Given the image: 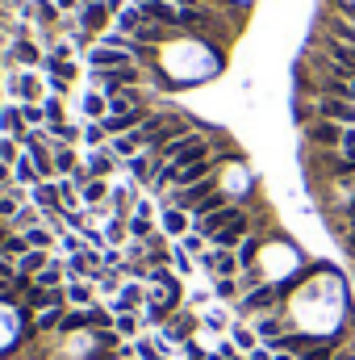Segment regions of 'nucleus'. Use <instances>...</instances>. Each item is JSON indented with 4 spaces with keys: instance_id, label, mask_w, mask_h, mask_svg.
<instances>
[{
    "instance_id": "obj_1",
    "label": "nucleus",
    "mask_w": 355,
    "mask_h": 360,
    "mask_svg": "<svg viewBox=\"0 0 355 360\" xmlns=\"http://www.w3.org/2000/svg\"><path fill=\"white\" fill-rule=\"evenodd\" d=\"M343 130H347V126H339V122L314 117V122L305 126V143H309L314 151H339V143H343Z\"/></svg>"
},
{
    "instance_id": "obj_2",
    "label": "nucleus",
    "mask_w": 355,
    "mask_h": 360,
    "mask_svg": "<svg viewBox=\"0 0 355 360\" xmlns=\"http://www.w3.org/2000/svg\"><path fill=\"white\" fill-rule=\"evenodd\" d=\"M314 113L326 117V122H339V126H355V105L343 96H314Z\"/></svg>"
},
{
    "instance_id": "obj_3",
    "label": "nucleus",
    "mask_w": 355,
    "mask_h": 360,
    "mask_svg": "<svg viewBox=\"0 0 355 360\" xmlns=\"http://www.w3.org/2000/svg\"><path fill=\"white\" fill-rule=\"evenodd\" d=\"M192 327H196V319L188 314V310H176L172 319H168V327L159 331V344L168 348V344H184L188 335H192Z\"/></svg>"
},
{
    "instance_id": "obj_4",
    "label": "nucleus",
    "mask_w": 355,
    "mask_h": 360,
    "mask_svg": "<svg viewBox=\"0 0 355 360\" xmlns=\"http://www.w3.org/2000/svg\"><path fill=\"white\" fill-rule=\"evenodd\" d=\"M109 4L105 0H84L80 4V30H88V34H105V25H109Z\"/></svg>"
},
{
    "instance_id": "obj_5",
    "label": "nucleus",
    "mask_w": 355,
    "mask_h": 360,
    "mask_svg": "<svg viewBox=\"0 0 355 360\" xmlns=\"http://www.w3.org/2000/svg\"><path fill=\"white\" fill-rule=\"evenodd\" d=\"M88 63H92V72H113V68H126L134 59H130V51H117V46H92Z\"/></svg>"
},
{
    "instance_id": "obj_6",
    "label": "nucleus",
    "mask_w": 355,
    "mask_h": 360,
    "mask_svg": "<svg viewBox=\"0 0 355 360\" xmlns=\"http://www.w3.org/2000/svg\"><path fill=\"white\" fill-rule=\"evenodd\" d=\"M147 297H151V293H147L142 285H121V289H117V302H113V314H138V310L147 306Z\"/></svg>"
},
{
    "instance_id": "obj_7",
    "label": "nucleus",
    "mask_w": 355,
    "mask_h": 360,
    "mask_svg": "<svg viewBox=\"0 0 355 360\" xmlns=\"http://www.w3.org/2000/svg\"><path fill=\"white\" fill-rule=\"evenodd\" d=\"M29 201H34L38 210H59V205H63V193H59V184L42 180L38 188H29Z\"/></svg>"
},
{
    "instance_id": "obj_8",
    "label": "nucleus",
    "mask_w": 355,
    "mask_h": 360,
    "mask_svg": "<svg viewBox=\"0 0 355 360\" xmlns=\"http://www.w3.org/2000/svg\"><path fill=\"white\" fill-rule=\"evenodd\" d=\"M230 344H234L243 356H251V352L260 348V335H255V327H251V323H234V327H230Z\"/></svg>"
},
{
    "instance_id": "obj_9",
    "label": "nucleus",
    "mask_w": 355,
    "mask_h": 360,
    "mask_svg": "<svg viewBox=\"0 0 355 360\" xmlns=\"http://www.w3.org/2000/svg\"><path fill=\"white\" fill-rule=\"evenodd\" d=\"M0 130L8 134V139H21L29 126H25V117H21V105H4L0 109Z\"/></svg>"
},
{
    "instance_id": "obj_10",
    "label": "nucleus",
    "mask_w": 355,
    "mask_h": 360,
    "mask_svg": "<svg viewBox=\"0 0 355 360\" xmlns=\"http://www.w3.org/2000/svg\"><path fill=\"white\" fill-rule=\"evenodd\" d=\"M117 164H121V160H117V155H113V151L105 147V151L88 155V164H84V168H88V176H92V180H105L109 172H113V168H117Z\"/></svg>"
},
{
    "instance_id": "obj_11",
    "label": "nucleus",
    "mask_w": 355,
    "mask_h": 360,
    "mask_svg": "<svg viewBox=\"0 0 355 360\" xmlns=\"http://www.w3.org/2000/svg\"><path fill=\"white\" fill-rule=\"evenodd\" d=\"M13 63H21V68H34V63H46V59H42L38 42H29V38H17V42H13Z\"/></svg>"
},
{
    "instance_id": "obj_12",
    "label": "nucleus",
    "mask_w": 355,
    "mask_h": 360,
    "mask_svg": "<svg viewBox=\"0 0 355 360\" xmlns=\"http://www.w3.org/2000/svg\"><path fill=\"white\" fill-rule=\"evenodd\" d=\"M13 180H17L21 188H38V184H42V172L34 168V160H29V155H21V160L13 164Z\"/></svg>"
},
{
    "instance_id": "obj_13",
    "label": "nucleus",
    "mask_w": 355,
    "mask_h": 360,
    "mask_svg": "<svg viewBox=\"0 0 355 360\" xmlns=\"http://www.w3.org/2000/svg\"><path fill=\"white\" fill-rule=\"evenodd\" d=\"M188 222H192V214H184V210H172V205H163V235H188Z\"/></svg>"
},
{
    "instance_id": "obj_14",
    "label": "nucleus",
    "mask_w": 355,
    "mask_h": 360,
    "mask_svg": "<svg viewBox=\"0 0 355 360\" xmlns=\"http://www.w3.org/2000/svg\"><path fill=\"white\" fill-rule=\"evenodd\" d=\"M8 226L25 235V231H34V226H42V210H38V205H21V210H17V218H13Z\"/></svg>"
},
{
    "instance_id": "obj_15",
    "label": "nucleus",
    "mask_w": 355,
    "mask_h": 360,
    "mask_svg": "<svg viewBox=\"0 0 355 360\" xmlns=\"http://www.w3.org/2000/svg\"><path fill=\"white\" fill-rule=\"evenodd\" d=\"M46 264H51V256H46V252H38V248H29V252L17 260V272H25V276H38Z\"/></svg>"
},
{
    "instance_id": "obj_16",
    "label": "nucleus",
    "mask_w": 355,
    "mask_h": 360,
    "mask_svg": "<svg viewBox=\"0 0 355 360\" xmlns=\"http://www.w3.org/2000/svg\"><path fill=\"white\" fill-rule=\"evenodd\" d=\"M138 25H142V13H138V4H130V8H121V13H117V34L134 38V34H138Z\"/></svg>"
},
{
    "instance_id": "obj_17",
    "label": "nucleus",
    "mask_w": 355,
    "mask_h": 360,
    "mask_svg": "<svg viewBox=\"0 0 355 360\" xmlns=\"http://www.w3.org/2000/svg\"><path fill=\"white\" fill-rule=\"evenodd\" d=\"M213 297H222V302H239V297H243L239 276H213Z\"/></svg>"
},
{
    "instance_id": "obj_18",
    "label": "nucleus",
    "mask_w": 355,
    "mask_h": 360,
    "mask_svg": "<svg viewBox=\"0 0 355 360\" xmlns=\"http://www.w3.org/2000/svg\"><path fill=\"white\" fill-rule=\"evenodd\" d=\"M13 92L21 96V105H29V101L42 96V84H38V76H17V80H13Z\"/></svg>"
},
{
    "instance_id": "obj_19",
    "label": "nucleus",
    "mask_w": 355,
    "mask_h": 360,
    "mask_svg": "<svg viewBox=\"0 0 355 360\" xmlns=\"http://www.w3.org/2000/svg\"><path fill=\"white\" fill-rule=\"evenodd\" d=\"M51 151H55V172H67V176H72V172L80 168L72 147H63V143H51Z\"/></svg>"
},
{
    "instance_id": "obj_20",
    "label": "nucleus",
    "mask_w": 355,
    "mask_h": 360,
    "mask_svg": "<svg viewBox=\"0 0 355 360\" xmlns=\"http://www.w3.org/2000/svg\"><path fill=\"white\" fill-rule=\"evenodd\" d=\"M84 113H88L92 122H105L109 117V96L105 92H88L84 96Z\"/></svg>"
},
{
    "instance_id": "obj_21",
    "label": "nucleus",
    "mask_w": 355,
    "mask_h": 360,
    "mask_svg": "<svg viewBox=\"0 0 355 360\" xmlns=\"http://www.w3.org/2000/svg\"><path fill=\"white\" fill-rule=\"evenodd\" d=\"M25 243H29V248H38V252H51L55 231H51V226H34V231H25Z\"/></svg>"
},
{
    "instance_id": "obj_22",
    "label": "nucleus",
    "mask_w": 355,
    "mask_h": 360,
    "mask_svg": "<svg viewBox=\"0 0 355 360\" xmlns=\"http://www.w3.org/2000/svg\"><path fill=\"white\" fill-rule=\"evenodd\" d=\"M72 331H88V310H72V314H63L59 335H72Z\"/></svg>"
},
{
    "instance_id": "obj_23",
    "label": "nucleus",
    "mask_w": 355,
    "mask_h": 360,
    "mask_svg": "<svg viewBox=\"0 0 355 360\" xmlns=\"http://www.w3.org/2000/svg\"><path fill=\"white\" fill-rule=\"evenodd\" d=\"M109 193H113V188H109L105 180H88V184L80 188V197H84L88 205H100V201H109Z\"/></svg>"
},
{
    "instance_id": "obj_24",
    "label": "nucleus",
    "mask_w": 355,
    "mask_h": 360,
    "mask_svg": "<svg viewBox=\"0 0 355 360\" xmlns=\"http://www.w3.org/2000/svg\"><path fill=\"white\" fill-rule=\"evenodd\" d=\"M67 289V302L72 306H88L92 302V285H84V281H72V285H63Z\"/></svg>"
},
{
    "instance_id": "obj_25",
    "label": "nucleus",
    "mask_w": 355,
    "mask_h": 360,
    "mask_svg": "<svg viewBox=\"0 0 355 360\" xmlns=\"http://www.w3.org/2000/svg\"><path fill=\"white\" fill-rule=\"evenodd\" d=\"M113 323H117V314H109V310H100V306H88V327H96V331H113Z\"/></svg>"
},
{
    "instance_id": "obj_26",
    "label": "nucleus",
    "mask_w": 355,
    "mask_h": 360,
    "mask_svg": "<svg viewBox=\"0 0 355 360\" xmlns=\"http://www.w3.org/2000/svg\"><path fill=\"white\" fill-rule=\"evenodd\" d=\"M42 68L51 72V80H67V84L76 80V63H55V59L46 55V63H42Z\"/></svg>"
},
{
    "instance_id": "obj_27",
    "label": "nucleus",
    "mask_w": 355,
    "mask_h": 360,
    "mask_svg": "<svg viewBox=\"0 0 355 360\" xmlns=\"http://www.w3.org/2000/svg\"><path fill=\"white\" fill-rule=\"evenodd\" d=\"M21 117H25V126H29V130H42V122H46V109H42L38 101H29V105H21Z\"/></svg>"
},
{
    "instance_id": "obj_28",
    "label": "nucleus",
    "mask_w": 355,
    "mask_h": 360,
    "mask_svg": "<svg viewBox=\"0 0 355 360\" xmlns=\"http://www.w3.org/2000/svg\"><path fill=\"white\" fill-rule=\"evenodd\" d=\"M25 252H29V243H25V235H8V239H4V248H0V256H4V260H13V256L21 260Z\"/></svg>"
},
{
    "instance_id": "obj_29",
    "label": "nucleus",
    "mask_w": 355,
    "mask_h": 360,
    "mask_svg": "<svg viewBox=\"0 0 355 360\" xmlns=\"http://www.w3.org/2000/svg\"><path fill=\"white\" fill-rule=\"evenodd\" d=\"M34 17L46 21V25H55V21H59V4H51V0H34Z\"/></svg>"
},
{
    "instance_id": "obj_30",
    "label": "nucleus",
    "mask_w": 355,
    "mask_h": 360,
    "mask_svg": "<svg viewBox=\"0 0 355 360\" xmlns=\"http://www.w3.org/2000/svg\"><path fill=\"white\" fill-rule=\"evenodd\" d=\"M17 147H21L17 139H8V134H0V164H17V160H21V155H17Z\"/></svg>"
},
{
    "instance_id": "obj_31",
    "label": "nucleus",
    "mask_w": 355,
    "mask_h": 360,
    "mask_svg": "<svg viewBox=\"0 0 355 360\" xmlns=\"http://www.w3.org/2000/svg\"><path fill=\"white\" fill-rule=\"evenodd\" d=\"M42 109H46V126H59V122H63V101H59V96L42 101Z\"/></svg>"
},
{
    "instance_id": "obj_32",
    "label": "nucleus",
    "mask_w": 355,
    "mask_h": 360,
    "mask_svg": "<svg viewBox=\"0 0 355 360\" xmlns=\"http://www.w3.org/2000/svg\"><path fill=\"white\" fill-rule=\"evenodd\" d=\"M113 331H117V335H138V314H117Z\"/></svg>"
},
{
    "instance_id": "obj_33",
    "label": "nucleus",
    "mask_w": 355,
    "mask_h": 360,
    "mask_svg": "<svg viewBox=\"0 0 355 360\" xmlns=\"http://www.w3.org/2000/svg\"><path fill=\"white\" fill-rule=\"evenodd\" d=\"M134 356H138V360H168L155 344H151V340H138V344H134Z\"/></svg>"
},
{
    "instance_id": "obj_34",
    "label": "nucleus",
    "mask_w": 355,
    "mask_h": 360,
    "mask_svg": "<svg viewBox=\"0 0 355 360\" xmlns=\"http://www.w3.org/2000/svg\"><path fill=\"white\" fill-rule=\"evenodd\" d=\"M13 281H17V264L0 256V293H4V289H13Z\"/></svg>"
},
{
    "instance_id": "obj_35",
    "label": "nucleus",
    "mask_w": 355,
    "mask_h": 360,
    "mask_svg": "<svg viewBox=\"0 0 355 360\" xmlns=\"http://www.w3.org/2000/svg\"><path fill=\"white\" fill-rule=\"evenodd\" d=\"M105 139H109V134H105V126H100V122H88V126H84V143H88V147H100Z\"/></svg>"
},
{
    "instance_id": "obj_36",
    "label": "nucleus",
    "mask_w": 355,
    "mask_h": 360,
    "mask_svg": "<svg viewBox=\"0 0 355 360\" xmlns=\"http://www.w3.org/2000/svg\"><path fill=\"white\" fill-rule=\"evenodd\" d=\"M205 327L209 331H230L234 323H226V314H217V310H205Z\"/></svg>"
},
{
    "instance_id": "obj_37",
    "label": "nucleus",
    "mask_w": 355,
    "mask_h": 360,
    "mask_svg": "<svg viewBox=\"0 0 355 360\" xmlns=\"http://www.w3.org/2000/svg\"><path fill=\"white\" fill-rule=\"evenodd\" d=\"M172 260H176V272H180V276H188V272H192V256H188L184 248H172Z\"/></svg>"
},
{
    "instance_id": "obj_38",
    "label": "nucleus",
    "mask_w": 355,
    "mask_h": 360,
    "mask_svg": "<svg viewBox=\"0 0 355 360\" xmlns=\"http://www.w3.org/2000/svg\"><path fill=\"white\" fill-rule=\"evenodd\" d=\"M339 214H343V222H347V226L355 222V188H351V197H347V201H339Z\"/></svg>"
},
{
    "instance_id": "obj_39",
    "label": "nucleus",
    "mask_w": 355,
    "mask_h": 360,
    "mask_svg": "<svg viewBox=\"0 0 355 360\" xmlns=\"http://www.w3.org/2000/svg\"><path fill=\"white\" fill-rule=\"evenodd\" d=\"M13 188V164H0V193Z\"/></svg>"
},
{
    "instance_id": "obj_40",
    "label": "nucleus",
    "mask_w": 355,
    "mask_h": 360,
    "mask_svg": "<svg viewBox=\"0 0 355 360\" xmlns=\"http://www.w3.org/2000/svg\"><path fill=\"white\" fill-rule=\"evenodd\" d=\"M247 360H272V348H264V344H260V348H255Z\"/></svg>"
},
{
    "instance_id": "obj_41",
    "label": "nucleus",
    "mask_w": 355,
    "mask_h": 360,
    "mask_svg": "<svg viewBox=\"0 0 355 360\" xmlns=\"http://www.w3.org/2000/svg\"><path fill=\"white\" fill-rule=\"evenodd\" d=\"M72 89V84H67V80H51V92H55V96H63V92Z\"/></svg>"
},
{
    "instance_id": "obj_42",
    "label": "nucleus",
    "mask_w": 355,
    "mask_h": 360,
    "mask_svg": "<svg viewBox=\"0 0 355 360\" xmlns=\"http://www.w3.org/2000/svg\"><path fill=\"white\" fill-rule=\"evenodd\" d=\"M55 4H59V8H76L80 0H55Z\"/></svg>"
},
{
    "instance_id": "obj_43",
    "label": "nucleus",
    "mask_w": 355,
    "mask_h": 360,
    "mask_svg": "<svg viewBox=\"0 0 355 360\" xmlns=\"http://www.w3.org/2000/svg\"><path fill=\"white\" fill-rule=\"evenodd\" d=\"M272 360H297L293 352H272Z\"/></svg>"
},
{
    "instance_id": "obj_44",
    "label": "nucleus",
    "mask_w": 355,
    "mask_h": 360,
    "mask_svg": "<svg viewBox=\"0 0 355 360\" xmlns=\"http://www.w3.org/2000/svg\"><path fill=\"white\" fill-rule=\"evenodd\" d=\"M234 360H247V356H243V352H239V356H234Z\"/></svg>"
},
{
    "instance_id": "obj_45",
    "label": "nucleus",
    "mask_w": 355,
    "mask_h": 360,
    "mask_svg": "<svg viewBox=\"0 0 355 360\" xmlns=\"http://www.w3.org/2000/svg\"><path fill=\"white\" fill-rule=\"evenodd\" d=\"M351 184H355V176H351Z\"/></svg>"
},
{
    "instance_id": "obj_46",
    "label": "nucleus",
    "mask_w": 355,
    "mask_h": 360,
    "mask_svg": "<svg viewBox=\"0 0 355 360\" xmlns=\"http://www.w3.org/2000/svg\"><path fill=\"white\" fill-rule=\"evenodd\" d=\"M134 360H138V356H134Z\"/></svg>"
}]
</instances>
